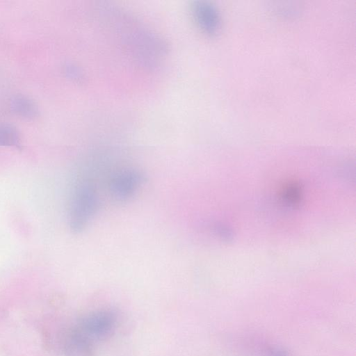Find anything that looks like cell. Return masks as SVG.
<instances>
[{
	"label": "cell",
	"mask_w": 356,
	"mask_h": 356,
	"mask_svg": "<svg viewBox=\"0 0 356 356\" xmlns=\"http://www.w3.org/2000/svg\"><path fill=\"white\" fill-rule=\"evenodd\" d=\"M118 322L117 314L111 309L92 312L82 318L75 329L72 341L76 350L86 353L95 341L111 335Z\"/></svg>",
	"instance_id": "obj_1"
},
{
	"label": "cell",
	"mask_w": 356,
	"mask_h": 356,
	"mask_svg": "<svg viewBox=\"0 0 356 356\" xmlns=\"http://www.w3.org/2000/svg\"><path fill=\"white\" fill-rule=\"evenodd\" d=\"M99 197L95 185L88 179H81L74 185L70 198L68 221L74 232H80L96 214Z\"/></svg>",
	"instance_id": "obj_2"
},
{
	"label": "cell",
	"mask_w": 356,
	"mask_h": 356,
	"mask_svg": "<svg viewBox=\"0 0 356 356\" xmlns=\"http://www.w3.org/2000/svg\"><path fill=\"white\" fill-rule=\"evenodd\" d=\"M144 175L132 168L120 170L113 173L108 180V191L118 202L130 200L145 181Z\"/></svg>",
	"instance_id": "obj_3"
},
{
	"label": "cell",
	"mask_w": 356,
	"mask_h": 356,
	"mask_svg": "<svg viewBox=\"0 0 356 356\" xmlns=\"http://www.w3.org/2000/svg\"><path fill=\"white\" fill-rule=\"evenodd\" d=\"M194 18L207 34L215 35L220 27V18L216 8L209 2L199 1L193 6Z\"/></svg>",
	"instance_id": "obj_4"
},
{
	"label": "cell",
	"mask_w": 356,
	"mask_h": 356,
	"mask_svg": "<svg viewBox=\"0 0 356 356\" xmlns=\"http://www.w3.org/2000/svg\"><path fill=\"white\" fill-rule=\"evenodd\" d=\"M0 146H20V136L16 127L8 123H0Z\"/></svg>",
	"instance_id": "obj_5"
},
{
	"label": "cell",
	"mask_w": 356,
	"mask_h": 356,
	"mask_svg": "<svg viewBox=\"0 0 356 356\" xmlns=\"http://www.w3.org/2000/svg\"><path fill=\"white\" fill-rule=\"evenodd\" d=\"M267 356H289V354L280 349H273L270 350Z\"/></svg>",
	"instance_id": "obj_6"
}]
</instances>
